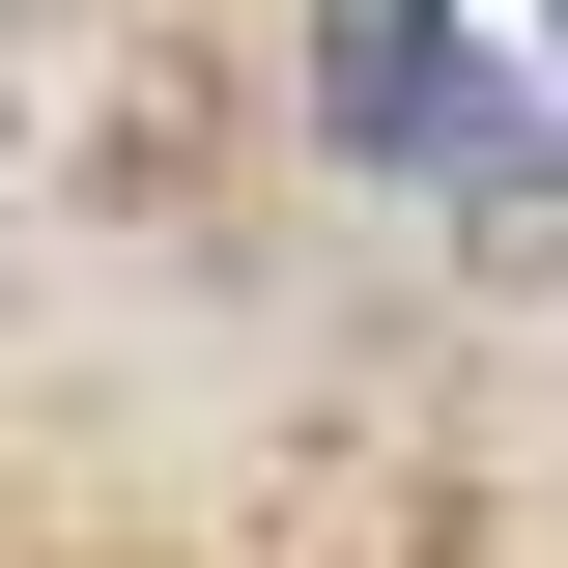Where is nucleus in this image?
Here are the masks:
<instances>
[{
	"mask_svg": "<svg viewBox=\"0 0 568 568\" xmlns=\"http://www.w3.org/2000/svg\"><path fill=\"white\" fill-rule=\"evenodd\" d=\"M313 114L398 200H568V0H313Z\"/></svg>",
	"mask_w": 568,
	"mask_h": 568,
	"instance_id": "f257e3e1",
	"label": "nucleus"
}]
</instances>
